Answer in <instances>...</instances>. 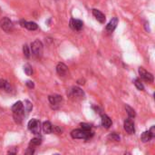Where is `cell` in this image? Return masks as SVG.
I'll return each mask as SVG.
<instances>
[{
    "instance_id": "obj_22",
    "label": "cell",
    "mask_w": 155,
    "mask_h": 155,
    "mask_svg": "<svg viewBox=\"0 0 155 155\" xmlns=\"http://www.w3.org/2000/svg\"><path fill=\"white\" fill-rule=\"evenodd\" d=\"M24 70H25V73L27 75H32V74H33V68H32V66H31L30 64H25Z\"/></svg>"
},
{
    "instance_id": "obj_30",
    "label": "cell",
    "mask_w": 155,
    "mask_h": 155,
    "mask_svg": "<svg viewBox=\"0 0 155 155\" xmlns=\"http://www.w3.org/2000/svg\"><path fill=\"white\" fill-rule=\"evenodd\" d=\"M34 153H35V150H34V148L32 149L31 147H29V148H28V150L26 151V153H26V154H33Z\"/></svg>"
},
{
    "instance_id": "obj_17",
    "label": "cell",
    "mask_w": 155,
    "mask_h": 155,
    "mask_svg": "<svg viewBox=\"0 0 155 155\" xmlns=\"http://www.w3.org/2000/svg\"><path fill=\"white\" fill-rule=\"evenodd\" d=\"M42 127H43V131L45 134H51L53 132V126H52V124L49 122H45L43 124Z\"/></svg>"
},
{
    "instance_id": "obj_25",
    "label": "cell",
    "mask_w": 155,
    "mask_h": 155,
    "mask_svg": "<svg viewBox=\"0 0 155 155\" xmlns=\"http://www.w3.org/2000/svg\"><path fill=\"white\" fill-rule=\"evenodd\" d=\"M41 143H42V141H41L40 138H34V139L31 140L30 144L33 145V146H37V145H40Z\"/></svg>"
},
{
    "instance_id": "obj_7",
    "label": "cell",
    "mask_w": 155,
    "mask_h": 155,
    "mask_svg": "<svg viewBox=\"0 0 155 155\" xmlns=\"http://www.w3.org/2000/svg\"><path fill=\"white\" fill-rule=\"evenodd\" d=\"M70 94L72 97H74V98H84V91L79 88V87H73L71 92H70Z\"/></svg>"
},
{
    "instance_id": "obj_23",
    "label": "cell",
    "mask_w": 155,
    "mask_h": 155,
    "mask_svg": "<svg viewBox=\"0 0 155 155\" xmlns=\"http://www.w3.org/2000/svg\"><path fill=\"white\" fill-rule=\"evenodd\" d=\"M134 84H135V86L137 87L138 90H140V91H143L144 90V86H143V84L141 83V81L139 79H135L134 80Z\"/></svg>"
},
{
    "instance_id": "obj_20",
    "label": "cell",
    "mask_w": 155,
    "mask_h": 155,
    "mask_svg": "<svg viewBox=\"0 0 155 155\" xmlns=\"http://www.w3.org/2000/svg\"><path fill=\"white\" fill-rule=\"evenodd\" d=\"M125 110H126V112H127V114H128L129 118L133 119V118H134V117L136 116L135 111H134L132 107H130L129 105H125Z\"/></svg>"
},
{
    "instance_id": "obj_1",
    "label": "cell",
    "mask_w": 155,
    "mask_h": 155,
    "mask_svg": "<svg viewBox=\"0 0 155 155\" xmlns=\"http://www.w3.org/2000/svg\"><path fill=\"white\" fill-rule=\"evenodd\" d=\"M71 136L74 139H84V140H88L91 137L94 136V133L90 132H85L84 130H80V129H76L72 131L71 133Z\"/></svg>"
},
{
    "instance_id": "obj_15",
    "label": "cell",
    "mask_w": 155,
    "mask_h": 155,
    "mask_svg": "<svg viewBox=\"0 0 155 155\" xmlns=\"http://www.w3.org/2000/svg\"><path fill=\"white\" fill-rule=\"evenodd\" d=\"M24 112H25V110H22V111H19V112L13 113V116H14L15 122L16 124H21V123H22L23 118H24Z\"/></svg>"
},
{
    "instance_id": "obj_31",
    "label": "cell",
    "mask_w": 155,
    "mask_h": 155,
    "mask_svg": "<svg viewBox=\"0 0 155 155\" xmlns=\"http://www.w3.org/2000/svg\"><path fill=\"white\" fill-rule=\"evenodd\" d=\"M150 132H151V134H153V136L154 137L155 136V132H154V126H153L152 128H151V130H150Z\"/></svg>"
},
{
    "instance_id": "obj_13",
    "label": "cell",
    "mask_w": 155,
    "mask_h": 155,
    "mask_svg": "<svg viewBox=\"0 0 155 155\" xmlns=\"http://www.w3.org/2000/svg\"><path fill=\"white\" fill-rule=\"evenodd\" d=\"M93 15L97 19V21H99L100 23L104 24L105 22V15L101 11H99L97 9H93Z\"/></svg>"
},
{
    "instance_id": "obj_29",
    "label": "cell",
    "mask_w": 155,
    "mask_h": 155,
    "mask_svg": "<svg viewBox=\"0 0 155 155\" xmlns=\"http://www.w3.org/2000/svg\"><path fill=\"white\" fill-rule=\"evenodd\" d=\"M26 85H27L30 89H32V88L35 87V84H34V83H33L32 81H27V82H26Z\"/></svg>"
},
{
    "instance_id": "obj_26",
    "label": "cell",
    "mask_w": 155,
    "mask_h": 155,
    "mask_svg": "<svg viewBox=\"0 0 155 155\" xmlns=\"http://www.w3.org/2000/svg\"><path fill=\"white\" fill-rule=\"evenodd\" d=\"M109 139H111L112 141H114V142H119L120 141V136L117 134L114 133V134L109 135Z\"/></svg>"
},
{
    "instance_id": "obj_11",
    "label": "cell",
    "mask_w": 155,
    "mask_h": 155,
    "mask_svg": "<svg viewBox=\"0 0 155 155\" xmlns=\"http://www.w3.org/2000/svg\"><path fill=\"white\" fill-rule=\"evenodd\" d=\"M56 71H57V73H58L59 75L64 76L67 74L68 68H67V66L64 63H59L57 64V66H56Z\"/></svg>"
},
{
    "instance_id": "obj_27",
    "label": "cell",
    "mask_w": 155,
    "mask_h": 155,
    "mask_svg": "<svg viewBox=\"0 0 155 155\" xmlns=\"http://www.w3.org/2000/svg\"><path fill=\"white\" fill-rule=\"evenodd\" d=\"M81 125V127H82V130H84V131H85V132H90L91 131V125H89V124H80Z\"/></svg>"
},
{
    "instance_id": "obj_9",
    "label": "cell",
    "mask_w": 155,
    "mask_h": 155,
    "mask_svg": "<svg viewBox=\"0 0 155 155\" xmlns=\"http://www.w3.org/2000/svg\"><path fill=\"white\" fill-rule=\"evenodd\" d=\"M83 22L81 20H78V19H74L72 18L70 20V26L71 28H73L74 30H76V31H80L82 28H83Z\"/></svg>"
},
{
    "instance_id": "obj_8",
    "label": "cell",
    "mask_w": 155,
    "mask_h": 155,
    "mask_svg": "<svg viewBox=\"0 0 155 155\" xmlns=\"http://www.w3.org/2000/svg\"><path fill=\"white\" fill-rule=\"evenodd\" d=\"M124 130H125L128 134H134V132H135L134 124L133 121L131 120V118L124 121Z\"/></svg>"
},
{
    "instance_id": "obj_5",
    "label": "cell",
    "mask_w": 155,
    "mask_h": 155,
    "mask_svg": "<svg viewBox=\"0 0 155 155\" xmlns=\"http://www.w3.org/2000/svg\"><path fill=\"white\" fill-rule=\"evenodd\" d=\"M139 74L141 76V78L148 83H153L154 78H153V75L151 74V73H148L143 67H140L139 68Z\"/></svg>"
},
{
    "instance_id": "obj_18",
    "label": "cell",
    "mask_w": 155,
    "mask_h": 155,
    "mask_svg": "<svg viewBox=\"0 0 155 155\" xmlns=\"http://www.w3.org/2000/svg\"><path fill=\"white\" fill-rule=\"evenodd\" d=\"M153 138V134H151V132H150V131L144 132V133L142 134V141H143V143L150 142Z\"/></svg>"
},
{
    "instance_id": "obj_24",
    "label": "cell",
    "mask_w": 155,
    "mask_h": 155,
    "mask_svg": "<svg viewBox=\"0 0 155 155\" xmlns=\"http://www.w3.org/2000/svg\"><path fill=\"white\" fill-rule=\"evenodd\" d=\"M23 53H24V55L26 58H29L30 57V50H29V47H28L27 45H25L23 46Z\"/></svg>"
},
{
    "instance_id": "obj_19",
    "label": "cell",
    "mask_w": 155,
    "mask_h": 155,
    "mask_svg": "<svg viewBox=\"0 0 155 155\" xmlns=\"http://www.w3.org/2000/svg\"><path fill=\"white\" fill-rule=\"evenodd\" d=\"M22 110H24V107H23V103H22L21 101L16 102V103L12 106V112H13V113L19 112V111H22Z\"/></svg>"
},
{
    "instance_id": "obj_28",
    "label": "cell",
    "mask_w": 155,
    "mask_h": 155,
    "mask_svg": "<svg viewBox=\"0 0 155 155\" xmlns=\"http://www.w3.org/2000/svg\"><path fill=\"white\" fill-rule=\"evenodd\" d=\"M17 153V148L16 147H12L9 151H8V153L10 154H15Z\"/></svg>"
},
{
    "instance_id": "obj_21",
    "label": "cell",
    "mask_w": 155,
    "mask_h": 155,
    "mask_svg": "<svg viewBox=\"0 0 155 155\" xmlns=\"http://www.w3.org/2000/svg\"><path fill=\"white\" fill-rule=\"evenodd\" d=\"M23 107H24V110H25V111H26L27 113H29V112L32 110V108H33V105H32V104H31L29 101L25 100V101L24 102Z\"/></svg>"
},
{
    "instance_id": "obj_16",
    "label": "cell",
    "mask_w": 155,
    "mask_h": 155,
    "mask_svg": "<svg viewBox=\"0 0 155 155\" xmlns=\"http://www.w3.org/2000/svg\"><path fill=\"white\" fill-rule=\"evenodd\" d=\"M0 89L5 90L6 92H11V86L9 83L5 79H0Z\"/></svg>"
},
{
    "instance_id": "obj_4",
    "label": "cell",
    "mask_w": 155,
    "mask_h": 155,
    "mask_svg": "<svg viewBox=\"0 0 155 155\" xmlns=\"http://www.w3.org/2000/svg\"><path fill=\"white\" fill-rule=\"evenodd\" d=\"M0 27L6 33H9L13 30V23L8 17H3L0 20Z\"/></svg>"
},
{
    "instance_id": "obj_12",
    "label": "cell",
    "mask_w": 155,
    "mask_h": 155,
    "mask_svg": "<svg viewBox=\"0 0 155 155\" xmlns=\"http://www.w3.org/2000/svg\"><path fill=\"white\" fill-rule=\"evenodd\" d=\"M117 25H118V18H117V17H114V18L109 22V24L106 25V31L112 33L113 31H114V29L116 28Z\"/></svg>"
},
{
    "instance_id": "obj_2",
    "label": "cell",
    "mask_w": 155,
    "mask_h": 155,
    "mask_svg": "<svg viewBox=\"0 0 155 155\" xmlns=\"http://www.w3.org/2000/svg\"><path fill=\"white\" fill-rule=\"evenodd\" d=\"M31 49H32V53L36 57V58H40L43 55V44L41 41L39 40H35L32 43L31 45Z\"/></svg>"
},
{
    "instance_id": "obj_10",
    "label": "cell",
    "mask_w": 155,
    "mask_h": 155,
    "mask_svg": "<svg viewBox=\"0 0 155 155\" xmlns=\"http://www.w3.org/2000/svg\"><path fill=\"white\" fill-rule=\"evenodd\" d=\"M20 25H21L23 27H25L26 29L31 30V31L36 30V29L38 28V25H37L36 23H35V22H26V21H25V20H21V21H20Z\"/></svg>"
},
{
    "instance_id": "obj_3",
    "label": "cell",
    "mask_w": 155,
    "mask_h": 155,
    "mask_svg": "<svg viewBox=\"0 0 155 155\" xmlns=\"http://www.w3.org/2000/svg\"><path fill=\"white\" fill-rule=\"evenodd\" d=\"M28 129L34 134H39L41 132V124L40 121L36 119H32L28 123Z\"/></svg>"
},
{
    "instance_id": "obj_6",
    "label": "cell",
    "mask_w": 155,
    "mask_h": 155,
    "mask_svg": "<svg viewBox=\"0 0 155 155\" xmlns=\"http://www.w3.org/2000/svg\"><path fill=\"white\" fill-rule=\"evenodd\" d=\"M48 100H49L50 104L53 105V107L54 109H56L60 105V104L62 103L63 97L61 95H58V94H54V95H50L48 97Z\"/></svg>"
},
{
    "instance_id": "obj_14",
    "label": "cell",
    "mask_w": 155,
    "mask_h": 155,
    "mask_svg": "<svg viewBox=\"0 0 155 155\" xmlns=\"http://www.w3.org/2000/svg\"><path fill=\"white\" fill-rule=\"evenodd\" d=\"M112 124H113L112 123V120H111V118L108 115H106V114H103L102 115V125L104 128L109 129L111 127Z\"/></svg>"
}]
</instances>
